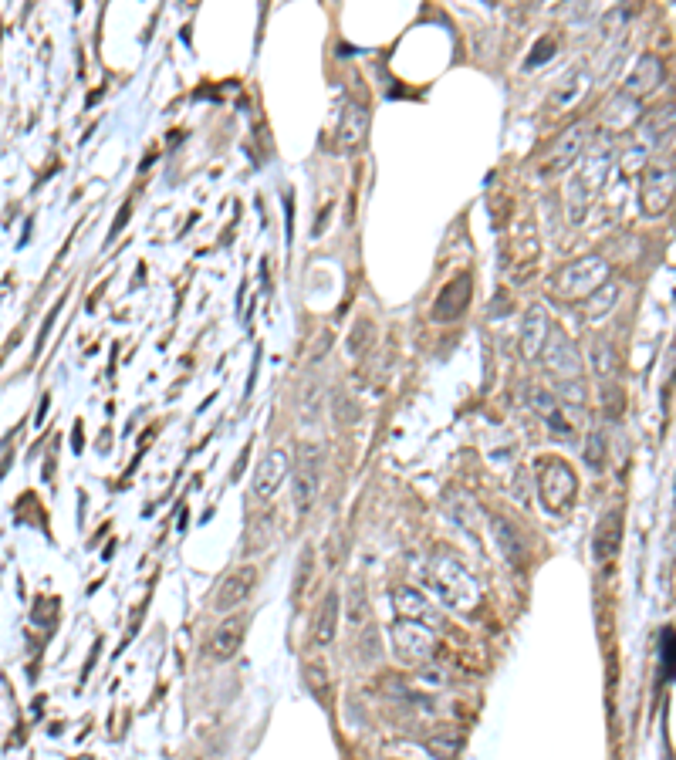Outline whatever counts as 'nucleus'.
Segmentation results:
<instances>
[{
  "label": "nucleus",
  "mask_w": 676,
  "mask_h": 760,
  "mask_svg": "<svg viewBox=\"0 0 676 760\" xmlns=\"http://www.w3.org/2000/svg\"><path fill=\"white\" fill-rule=\"evenodd\" d=\"M426 581H430V588L440 595V602L453 608V612H474L480 602L477 581L470 578V571L460 565L457 558H450V554L430 558V565H426Z\"/></svg>",
  "instance_id": "1"
},
{
  "label": "nucleus",
  "mask_w": 676,
  "mask_h": 760,
  "mask_svg": "<svg viewBox=\"0 0 676 760\" xmlns=\"http://www.w3.org/2000/svg\"><path fill=\"white\" fill-rule=\"evenodd\" d=\"M609 281V261L599 254H589V257H578V261L565 264L562 271L551 277L548 288L565 301H578V298H589L595 288Z\"/></svg>",
  "instance_id": "2"
},
{
  "label": "nucleus",
  "mask_w": 676,
  "mask_h": 760,
  "mask_svg": "<svg viewBox=\"0 0 676 760\" xmlns=\"http://www.w3.org/2000/svg\"><path fill=\"white\" fill-rule=\"evenodd\" d=\"M606 176H609V149L595 146L589 152V159H585L582 173L572 176V183H568V220L572 223L585 220V210H589L592 196L602 190Z\"/></svg>",
  "instance_id": "3"
},
{
  "label": "nucleus",
  "mask_w": 676,
  "mask_h": 760,
  "mask_svg": "<svg viewBox=\"0 0 676 760\" xmlns=\"http://www.w3.org/2000/svg\"><path fill=\"white\" fill-rule=\"evenodd\" d=\"M538 494L551 514H565L578 497V477L565 460H541Z\"/></svg>",
  "instance_id": "4"
},
{
  "label": "nucleus",
  "mask_w": 676,
  "mask_h": 760,
  "mask_svg": "<svg viewBox=\"0 0 676 760\" xmlns=\"http://www.w3.org/2000/svg\"><path fill=\"white\" fill-rule=\"evenodd\" d=\"M673 190H676V169L673 159H653L643 169V186H639V207L646 217H663L673 207Z\"/></svg>",
  "instance_id": "5"
},
{
  "label": "nucleus",
  "mask_w": 676,
  "mask_h": 760,
  "mask_svg": "<svg viewBox=\"0 0 676 760\" xmlns=\"http://www.w3.org/2000/svg\"><path fill=\"white\" fill-rule=\"evenodd\" d=\"M318 467H322V446L301 443L298 463H291V500L298 514H308L318 497Z\"/></svg>",
  "instance_id": "6"
},
{
  "label": "nucleus",
  "mask_w": 676,
  "mask_h": 760,
  "mask_svg": "<svg viewBox=\"0 0 676 760\" xmlns=\"http://www.w3.org/2000/svg\"><path fill=\"white\" fill-rule=\"evenodd\" d=\"M389 636H393V649H396V656L403 659V663H416V666L433 663V652H437V632H433L430 625L399 619L393 629H389Z\"/></svg>",
  "instance_id": "7"
},
{
  "label": "nucleus",
  "mask_w": 676,
  "mask_h": 760,
  "mask_svg": "<svg viewBox=\"0 0 676 760\" xmlns=\"http://www.w3.org/2000/svg\"><path fill=\"white\" fill-rule=\"evenodd\" d=\"M538 359H545V369L555 375L558 382L582 379V355H578V348L572 345V338H568L562 328L548 332V342H545V348H541Z\"/></svg>",
  "instance_id": "8"
},
{
  "label": "nucleus",
  "mask_w": 676,
  "mask_h": 760,
  "mask_svg": "<svg viewBox=\"0 0 676 760\" xmlns=\"http://www.w3.org/2000/svg\"><path fill=\"white\" fill-rule=\"evenodd\" d=\"M585 146H589V125L572 122L562 136L555 139V146H551L548 159H545V173H565L568 166L578 163V156L585 152Z\"/></svg>",
  "instance_id": "9"
},
{
  "label": "nucleus",
  "mask_w": 676,
  "mask_h": 760,
  "mask_svg": "<svg viewBox=\"0 0 676 760\" xmlns=\"http://www.w3.org/2000/svg\"><path fill=\"white\" fill-rule=\"evenodd\" d=\"M470 294H474V277L457 274L453 281H447L440 288L437 301H433V318H440V321L460 318L467 311V304H470Z\"/></svg>",
  "instance_id": "10"
},
{
  "label": "nucleus",
  "mask_w": 676,
  "mask_h": 760,
  "mask_svg": "<svg viewBox=\"0 0 676 760\" xmlns=\"http://www.w3.org/2000/svg\"><path fill=\"white\" fill-rule=\"evenodd\" d=\"M254 585H257V568L244 565V568L230 571V575L217 585V595H213V608H217V612H230V608L244 605L247 598H251Z\"/></svg>",
  "instance_id": "11"
},
{
  "label": "nucleus",
  "mask_w": 676,
  "mask_h": 760,
  "mask_svg": "<svg viewBox=\"0 0 676 760\" xmlns=\"http://www.w3.org/2000/svg\"><path fill=\"white\" fill-rule=\"evenodd\" d=\"M366 132H369V112L362 109L359 102H349L342 112V119H338V132H335V149L345 152V156H352V152L362 149V142H366Z\"/></svg>",
  "instance_id": "12"
},
{
  "label": "nucleus",
  "mask_w": 676,
  "mask_h": 760,
  "mask_svg": "<svg viewBox=\"0 0 676 760\" xmlns=\"http://www.w3.org/2000/svg\"><path fill=\"white\" fill-rule=\"evenodd\" d=\"M663 78H666V68H663V61L656 58V55H643L633 65V71L626 75V85H622V95L626 98H646V95H653L656 88L663 85Z\"/></svg>",
  "instance_id": "13"
},
{
  "label": "nucleus",
  "mask_w": 676,
  "mask_h": 760,
  "mask_svg": "<svg viewBox=\"0 0 676 760\" xmlns=\"http://www.w3.org/2000/svg\"><path fill=\"white\" fill-rule=\"evenodd\" d=\"M284 477H291V453L288 450H271L261 460V467H257V484H254L257 497L271 500L281 490Z\"/></svg>",
  "instance_id": "14"
},
{
  "label": "nucleus",
  "mask_w": 676,
  "mask_h": 760,
  "mask_svg": "<svg viewBox=\"0 0 676 760\" xmlns=\"http://www.w3.org/2000/svg\"><path fill=\"white\" fill-rule=\"evenodd\" d=\"M393 605H396L399 619L423 622V625H430V629L440 622V615H437V608L430 605V598H426L423 592H416V588H406V585L393 588Z\"/></svg>",
  "instance_id": "15"
},
{
  "label": "nucleus",
  "mask_w": 676,
  "mask_h": 760,
  "mask_svg": "<svg viewBox=\"0 0 676 760\" xmlns=\"http://www.w3.org/2000/svg\"><path fill=\"white\" fill-rule=\"evenodd\" d=\"M589 88H592V75H589V68H572L568 75L562 78V82L555 85V95H551V112H568V109H575L578 102H582L585 95H589Z\"/></svg>",
  "instance_id": "16"
},
{
  "label": "nucleus",
  "mask_w": 676,
  "mask_h": 760,
  "mask_svg": "<svg viewBox=\"0 0 676 760\" xmlns=\"http://www.w3.org/2000/svg\"><path fill=\"white\" fill-rule=\"evenodd\" d=\"M619 544H622V514L619 511H606V514H602V521L595 524V534H592L595 561L609 565V561L619 554Z\"/></svg>",
  "instance_id": "17"
},
{
  "label": "nucleus",
  "mask_w": 676,
  "mask_h": 760,
  "mask_svg": "<svg viewBox=\"0 0 676 760\" xmlns=\"http://www.w3.org/2000/svg\"><path fill=\"white\" fill-rule=\"evenodd\" d=\"M491 527H494V538H497V551H501V558L511 568L521 571L524 565H528V544H524V534L511 521H507V517H494Z\"/></svg>",
  "instance_id": "18"
},
{
  "label": "nucleus",
  "mask_w": 676,
  "mask_h": 760,
  "mask_svg": "<svg viewBox=\"0 0 676 760\" xmlns=\"http://www.w3.org/2000/svg\"><path fill=\"white\" fill-rule=\"evenodd\" d=\"M244 629H247V622L240 619V615H230V619H224L217 629H213V636H210L213 663H227V659L237 656L240 642H244Z\"/></svg>",
  "instance_id": "19"
},
{
  "label": "nucleus",
  "mask_w": 676,
  "mask_h": 760,
  "mask_svg": "<svg viewBox=\"0 0 676 760\" xmlns=\"http://www.w3.org/2000/svg\"><path fill=\"white\" fill-rule=\"evenodd\" d=\"M548 332H551V321H548V311L541 304H531L528 315H524V328H521V355L524 359H538L541 348L548 342Z\"/></svg>",
  "instance_id": "20"
},
{
  "label": "nucleus",
  "mask_w": 676,
  "mask_h": 760,
  "mask_svg": "<svg viewBox=\"0 0 676 760\" xmlns=\"http://www.w3.org/2000/svg\"><path fill=\"white\" fill-rule=\"evenodd\" d=\"M670 136H673V105H666V109L649 112L646 119H639V149L643 152L656 149Z\"/></svg>",
  "instance_id": "21"
},
{
  "label": "nucleus",
  "mask_w": 676,
  "mask_h": 760,
  "mask_svg": "<svg viewBox=\"0 0 676 760\" xmlns=\"http://www.w3.org/2000/svg\"><path fill=\"white\" fill-rule=\"evenodd\" d=\"M338 608H342V602H338V592H328L322 608H318L315 615V625H311V639H315V646H332L335 642V632H338Z\"/></svg>",
  "instance_id": "22"
},
{
  "label": "nucleus",
  "mask_w": 676,
  "mask_h": 760,
  "mask_svg": "<svg viewBox=\"0 0 676 760\" xmlns=\"http://www.w3.org/2000/svg\"><path fill=\"white\" fill-rule=\"evenodd\" d=\"M606 125H609V132H626V129H633V125L639 122V102L636 98H626V95H616L612 102L606 105Z\"/></svg>",
  "instance_id": "23"
},
{
  "label": "nucleus",
  "mask_w": 676,
  "mask_h": 760,
  "mask_svg": "<svg viewBox=\"0 0 676 760\" xmlns=\"http://www.w3.org/2000/svg\"><path fill=\"white\" fill-rule=\"evenodd\" d=\"M616 301H619V284L616 281H606L602 288H595L589 298L582 301V318L585 321H599V318H606L612 308H616Z\"/></svg>",
  "instance_id": "24"
},
{
  "label": "nucleus",
  "mask_w": 676,
  "mask_h": 760,
  "mask_svg": "<svg viewBox=\"0 0 676 760\" xmlns=\"http://www.w3.org/2000/svg\"><path fill=\"white\" fill-rule=\"evenodd\" d=\"M592 372L599 375V379H616V372H619V355L606 338H595V345H592Z\"/></svg>",
  "instance_id": "25"
},
{
  "label": "nucleus",
  "mask_w": 676,
  "mask_h": 760,
  "mask_svg": "<svg viewBox=\"0 0 676 760\" xmlns=\"http://www.w3.org/2000/svg\"><path fill=\"white\" fill-rule=\"evenodd\" d=\"M460 747H464V740H460L457 730H437L426 737V750L437 760H453L460 754Z\"/></svg>",
  "instance_id": "26"
},
{
  "label": "nucleus",
  "mask_w": 676,
  "mask_h": 760,
  "mask_svg": "<svg viewBox=\"0 0 676 760\" xmlns=\"http://www.w3.org/2000/svg\"><path fill=\"white\" fill-rule=\"evenodd\" d=\"M606 460H609L606 436H602L599 429H592V433L585 436V463H589V470L599 473L602 467H606Z\"/></svg>",
  "instance_id": "27"
},
{
  "label": "nucleus",
  "mask_w": 676,
  "mask_h": 760,
  "mask_svg": "<svg viewBox=\"0 0 676 760\" xmlns=\"http://www.w3.org/2000/svg\"><path fill=\"white\" fill-rule=\"evenodd\" d=\"M555 396H558V402H562V406H568V409L585 406V382H582V379H562V382H555Z\"/></svg>",
  "instance_id": "28"
},
{
  "label": "nucleus",
  "mask_w": 676,
  "mask_h": 760,
  "mask_svg": "<svg viewBox=\"0 0 676 760\" xmlns=\"http://www.w3.org/2000/svg\"><path fill=\"white\" fill-rule=\"evenodd\" d=\"M420 690H430V693H437V690H443L447 686V673H443L440 666H433V663H423L420 666V673H416V679H413Z\"/></svg>",
  "instance_id": "29"
},
{
  "label": "nucleus",
  "mask_w": 676,
  "mask_h": 760,
  "mask_svg": "<svg viewBox=\"0 0 676 760\" xmlns=\"http://www.w3.org/2000/svg\"><path fill=\"white\" fill-rule=\"evenodd\" d=\"M369 342H372V321L359 318L355 321V328H352V335H349V352L362 355V348H369Z\"/></svg>",
  "instance_id": "30"
},
{
  "label": "nucleus",
  "mask_w": 676,
  "mask_h": 760,
  "mask_svg": "<svg viewBox=\"0 0 676 760\" xmlns=\"http://www.w3.org/2000/svg\"><path fill=\"white\" fill-rule=\"evenodd\" d=\"M646 159H649V152L633 146V149L626 152V156L619 159V166H622V173H626V176H636V173H643V169H646Z\"/></svg>",
  "instance_id": "31"
},
{
  "label": "nucleus",
  "mask_w": 676,
  "mask_h": 760,
  "mask_svg": "<svg viewBox=\"0 0 676 760\" xmlns=\"http://www.w3.org/2000/svg\"><path fill=\"white\" fill-rule=\"evenodd\" d=\"M660 663H663V676H673V629H663L660 639Z\"/></svg>",
  "instance_id": "32"
},
{
  "label": "nucleus",
  "mask_w": 676,
  "mask_h": 760,
  "mask_svg": "<svg viewBox=\"0 0 676 760\" xmlns=\"http://www.w3.org/2000/svg\"><path fill=\"white\" fill-rule=\"evenodd\" d=\"M548 51H555V38H541L538 44H535V51L528 55V65L524 68H538V65H545V55Z\"/></svg>",
  "instance_id": "33"
},
{
  "label": "nucleus",
  "mask_w": 676,
  "mask_h": 760,
  "mask_svg": "<svg viewBox=\"0 0 676 760\" xmlns=\"http://www.w3.org/2000/svg\"><path fill=\"white\" fill-rule=\"evenodd\" d=\"M315 565V554L311 551H305L301 554V561H298V581H295V595H301L305 592V581H308V568Z\"/></svg>",
  "instance_id": "34"
},
{
  "label": "nucleus",
  "mask_w": 676,
  "mask_h": 760,
  "mask_svg": "<svg viewBox=\"0 0 676 760\" xmlns=\"http://www.w3.org/2000/svg\"><path fill=\"white\" fill-rule=\"evenodd\" d=\"M308 683L315 686L318 693H325V690H328V673H325V666H322V663L308 666Z\"/></svg>",
  "instance_id": "35"
},
{
  "label": "nucleus",
  "mask_w": 676,
  "mask_h": 760,
  "mask_svg": "<svg viewBox=\"0 0 676 760\" xmlns=\"http://www.w3.org/2000/svg\"><path fill=\"white\" fill-rule=\"evenodd\" d=\"M535 409L548 419V416L558 409V406H555V396H548V392H535Z\"/></svg>",
  "instance_id": "36"
},
{
  "label": "nucleus",
  "mask_w": 676,
  "mask_h": 760,
  "mask_svg": "<svg viewBox=\"0 0 676 760\" xmlns=\"http://www.w3.org/2000/svg\"><path fill=\"white\" fill-rule=\"evenodd\" d=\"M352 622H362V585H352Z\"/></svg>",
  "instance_id": "37"
}]
</instances>
